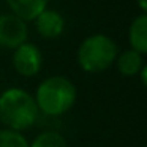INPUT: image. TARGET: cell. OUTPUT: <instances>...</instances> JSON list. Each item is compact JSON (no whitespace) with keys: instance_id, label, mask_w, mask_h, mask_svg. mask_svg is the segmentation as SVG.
Segmentation results:
<instances>
[{"instance_id":"obj_6","label":"cell","mask_w":147,"mask_h":147,"mask_svg":"<svg viewBox=\"0 0 147 147\" xmlns=\"http://www.w3.org/2000/svg\"><path fill=\"white\" fill-rule=\"evenodd\" d=\"M35 29L38 35L46 40L59 38L65 30V19L59 11L46 8L35 18Z\"/></svg>"},{"instance_id":"obj_5","label":"cell","mask_w":147,"mask_h":147,"mask_svg":"<svg viewBox=\"0 0 147 147\" xmlns=\"http://www.w3.org/2000/svg\"><path fill=\"white\" fill-rule=\"evenodd\" d=\"M13 67L18 74L24 78H33L43 68V52L33 43L26 41L13 52Z\"/></svg>"},{"instance_id":"obj_14","label":"cell","mask_w":147,"mask_h":147,"mask_svg":"<svg viewBox=\"0 0 147 147\" xmlns=\"http://www.w3.org/2000/svg\"><path fill=\"white\" fill-rule=\"evenodd\" d=\"M142 147H146V146H142Z\"/></svg>"},{"instance_id":"obj_4","label":"cell","mask_w":147,"mask_h":147,"mask_svg":"<svg viewBox=\"0 0 147 147\" xmlns=\"http://www.w3.org/2000/svg\"><path fill=\"white\" fill-rule=\"evenodd\" d=\"M29 27L27 22L13 13L0 14V48L16 49L27 41Z\"/></svg>"},{"instance_id":"obj_13","label":"cell","mask_w":147,"mask_h":147,"mask_svg":"<svg viewBox=\"0 0 147 147\" xmlns=\"http://www.w3.org/2000/svg\"><path fill=\"white\" fill-rule=\"evenodd\" d=\"M138 5H139V10L142 11V13L147 11V0H138Z\"/></svg>"},{"instance_id":"obj_3","label":"cell","mask_w":147,"mask_h":147,"mask_svg":"<svg viewBox=\"0 0 147 147\" xmlns=\"http://www.w3.org/2000/svg\"><path fill=\"white\" fill-rule=\"evenodd\" d=\"M119 54L114 40L105 33L90 35L79 45L76 52L78 65L86 73H101L115 62Z\"/></svg>"},{"instance_id":"obj_10","label":"cell","mask_w":147,"mask_h":147,"mask_svg":"<svg viewBox=\"0 0 147 147\" xmlns=\"http://www.w3.org/2000/svg\"><path fill=\"white\" fill-rule=\"evenodd\" d=\"M29 147H68V142L59 131H43L29 142Z\"/></svg>"},{"instance_id":"obj_2","label":"cell","mask_w":147,"mask_h":147,"mask_svg":"<svg viewBox=\"0 0 147 147\" xmlns=\"http://www.w3.org/2000/svg\"><path fill=\"white\" fill-rule=\"evenodd\" d=\"M33 98L40 112L49 117H59L74 106L78 92L76 86L68 78L49 76L38 84Z\"/></svg>"},{"instance_id":"obj_1","label":"cell","mask_w":147,"mask_h":147,"mask_svg":"<svg viewBox=\"0 0 147 147\" xmlns=\"http://www.w3.org/2000/svg\"><path fill=\"white\" fill-rule=\"evenodd\" d=\"M38 108L32 93L21 87H10L0 93V122L18 133L29 130L38 119Z\"/></svg>"},{"instance_id":"obj_7","label":"cell","mask_w":147,"mask_h":147,"mask_svg":"<svg viewBox=\"0 0 147 147\" xmlns=\"http://www.w3.org/2000/svg\"><path fill=\"white\" fill-rule=\"evenodd\" d=\"M14 16L22 21H35L41 11L48 8L49 0H5Z\"/></svg>"},{"instance_id":"obj_12","label":"cell","mask_w":147,"mask_h":147,"mask_svg":"<svg viewBox=\"0 0 147 147\" xmlns=\"http://www.w3.org/2000/svg\"><path fill=\"white\" fill-rule=\"evenodd\" d=\"M139 76H141V82H142V86H147V67H146V65L141 68Z\"/></svg>"},{"instance_id":"obj_9","label":"cell","mask_w":147,"mask_h":147,"mask_svg":"<svg viewBox=\"0 0 147 147\" xmlns=\"http://www.w3.org/2000/svg\"><path fill=\"white\" fill-rule=\"evenodd\" d=\"M115 67H117V71L122 74V76H138L141 71V68L144 67V60L142 55L139 52L133 51V49H127V51L117 54L115 57Z\"/></svg>"},{"instance_id":"obj_8","label":"cell","mask_w":147,"mask_h":147,"mask_svg":"<svg viewBox=\"0 0 147 147\" xmlns=\"http://www.w3.org/2000/svg\"><path fill=\"white\" fill-rule=\"evenodd\" d=\"M128 41L130 49L139 52L141 55L147 54V16L141 13L133 19L128 29Z\"/></svg>"},{"instance_id":"obj_11","label":"cell","mask_w":147,"mask_h":147,"mask_svg":"<svg viewBox=\"0 0 147 147\" xmlns=\"http://www.w3.org/2000/svg\"><path fill=\"white\" fill-rule=\"evenodd\" d=\"M0 147H29V141L22 133L13 130H0Z\"/></svg>"}]
</instances>
